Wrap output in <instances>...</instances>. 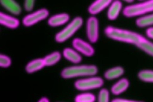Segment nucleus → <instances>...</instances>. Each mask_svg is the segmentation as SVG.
I'll return each instance as SVG.
<instances>
[{"label": "nucleus", "instance_id": "1", "mask_svg": "<svg viewBox=\"0 0 153 102\" xmlns=\"http://www.w3.org/2000/svg\"><path fill=\"white\" fill-rule=\"evenodd\" d=\"M153 13V0H145L125 7L123 14L128 18L140 17Z\"/></svg>", "mask_w": 153, "mask_h": 102}, {"label": "nucleus", "instance_id": "2", "mask_svg": "<svg viewBox=\"0 0 153 102\" xmlns=\"http://www.w3.org/2000/svg\"><path fill=\"white\" fill-rule=\"evenodd\" d=\"M97 71V67L94 65L74 66L63 69L61 72V76L65 79L90 76L95 75Z\"/></svg>", "mask_w": 153, "mask_h": 102}, {"label": "nucleus", "instance_id": "3", "mask_svg": "<svg viewBox=\"0 0 153 102\" xmlns=\"http://www.w3.org/2000/svg\"><path fill=\"white\" fill-rule=\"evenodd\" d=\"M83 20L81 17H76L68 23L62 30L56 33L55 40L61 43L66 41L72 36L74 33L82 26Z\"/></svg>", "mask_w": 153, "mask_h": 102}, {"label": "nucleus", "instance_id": "4", "mask_svg": "<svg viewBox=\"0 0 153 102\" xmlns=\"http://www.w3.org/2000/svg\"><path fill=\"white\" fill-rule=\"evenodd\" d=\"M103 85V80L102 78L98 76H94V75L88 76V78L78 79L76 81L74 84L75 88L80 91H88L99 88Z\"/></svg>", "mask_w": 153, "mask_h": 102}, {"label": "nucleus", "instance_id": "5", "mask_svg": "<svg viewBox=\"0 0 153 102\" xmlns=\"http://www.w3.org/2000/svg\"><path fill=\"white\" fill-rule=\"evenodd\" d=\"M49 14L48 10L41 8L33 13L25 16L22 20V23L25 26H32L37 23L45 19Z\"/></svg>", "mask_w": 153, "mask_h": 102}, {"label": "nucleus", "instance_id": "6", "mask_svg": "<svg viewBox=\"0 0 153 102\" xmlns=\"http://www.w3.org/2000/svg\"><path fill=\"white\" fill-rule=\"evenodd\" d=\"M86 33L87 38L91 43H95L99 38V21L94 16L90 17L87 21Z\"/></svg>", "mask_w": 153, "mask_h": 102}, {"label": "nucleus", "instance_id": "7", "mask_svg": "<svg viewBox=\"0 0 153 102\" xmlns=\"http://www.w3.org/2000/svg\"><path fill=\"white\" fill-rule=\"evenodd\" d=\"M72 46L78 52L87 57H91L94 53L93 47L89 43L80 38H75L72 41Z\"/></svg>", "mask_w": 153, "mask_h": 102}, {"label": "nucleus", "instance_id": "8", "mask_svg": "<svg viewBox=\"0 0 153 102\" xmlns=\"http://www.w3.org/2000/svg\"><path fill=\"white\" fill-rule=\"evenodd\" d=\"M112 1L113 0H95L88 7V11L91 15H96L109 6Z\"/></svg>", "mask_w": 153, "mask_h": 102}, {"label": "nucleus", "instance_id": "9", "mask_svg": "<svg viewBox=\"0 0 153 102\" xmlns=\"http://www.w3.org/2000/svg\"><path fill=\"white\" fill-rule=\"evenodd\" d=\"M0 23L10 29H16L19 26V20L10 15L5 14L2 12L0 13Z\"/></svg>", "mask_w": 153, "mask_h": 102}, {"label": "nucleus", "instance_id": "10", "mask_svg": "<svg viewBox=\"0 0 153 102\" xmlns=\"http://www.w3.org/2000/svg\"><path fill=\"white\" fill-rule=\"evenodd\" d=\"M123 4L119 0H115L109 6L107 11L108 18L110 20H115L119 16L121 11L122 10Z\"/></svg>", "mask_w": 153, "mask_h": 102}, {"label": "nucleus", "instance_id": "11", "mask_svg": "<svg viewBox=\"0 0 153 102\" xmlns=\"http://www.w3.org/2000/svg\"><path fill=\"white\" fill-rule=\"evenodd\" d=\"M136 47L153 57V42L146 36L142 35Z\"/></svg>", "mask_w": 153, "mask_h": 102}, {"label": "nucleus", "instance_id": "12", "mask_svg": "<svg viewBox=\"0 0 153 102\" xmlns=\"http://www.w3.org/2000/svg\"><path fill=\"white\" fill-rule=\"evenodd\" d=\"M69 18V16L66 13L57 14L52 16L48 18V24L51 27H57L66 23Z\"/></svg>", "mask_w": 153, "mask_h": 102}, {"label": "nucleus", "instance_id": "13", "mask_svg": "<svg viewBox=\"0 0 153 102\" xmlns=\"http://www.w3.org/2000/svg\"><path fill=\"white\" fill-rule=\"evenodd\" d=\"M129 85V81L126 78H123L112 85L111 91L114 95H120L128 89Z\"/></svg>", "mask_w": 153, "mask_h": 102}, {"label": "nucleus", "instance_id": "14", "mask_svg": "<svg viewBox=\"0 0 153 102\" xmlns=\"http://www.w3.org/2000/svg\"><path fill=\"white\" fill-rule=\"evenodd\" d=\"M2 6L14 15H18L22 11L20 5L15 0H0Z\"/></svg>", "mask_w": 153, "mask_h": 102}, {"label": "nucleus", "instance_id": "15", "mask_svg": "<svg viewBox=\"0 0 153 102\" xmlns=\"http://www.w3.org/2000/svg\"><path fill=\"white\" fill-rule=\"evenodd\" d=\"M45 66L44 58H36L29 61L26 64L25 70L28 73H32L42 69Z\"/></svg>", "mask_w": 153, "mask_h": 102}, {"label": "nucleus", "instance_id": "16", "mask_svg": "<svg viewBox=\"0 0 153 102\" xmlns=\"http://www.w3.org/2000/svg\"><path fill=\"white\" fill-rule=\"evenodd\" d=\"M63 55L66 60L73 63H78L82 60L78 52L71 48H65L63 51Z\"/></svg>", "mask_w": 153, "mask_h": 102}, {"label": "nucleus", "instance_id": "17", "mask_svg": "<svg viewBox=\"0 0 153 102\" xmlns=\"http://www.w3.org/2000/svg\"><path fill=\"white\" fill-rule=\"evenodd\" d=\"M136 25L140 28L153 26V13L139 17L135 21Z\"/></svg>", "mask_w": 153, "mask_h": 102}, {"label": "nucleus", "instance_id": "18", "mask_svg": "<svg viewBox=\"0 0 153 102\" xmlns=\"http://www.w3.org/2000/svg\"><path fill=\"white\" fill-rule=\"evenodd\" d=\"M124 73V70L122 67L117 66L111 68L105 72L104 76L106 79L112 80L121 76Z\"/></svg>", "mask_w": 153, "mask_h": 102}, {"label": "nucleus", "instance_id": "19", "mask_svg": "<svg viewBox=\"0 0 153 102\" xmlns=\"http://www.w3.org/2000/svg\"><path fill=\"white\" fill-rule=\"evenodd\" d=\"M43 58L45 66H51L56 64L60 60L61 54L59 51H54L48 54Z\"/></svg>", "mask_w": 153, "mask_h": 102}, {"label": "nucleus", "instance_id": "20", "mask_svg": "<svg viewBox=\"0 0 153 102\" xmlns=\"http://www.w3.org/2000/svg\"><path fill=\"white\" fill-rule=\"evenodd\" d=\"M138 78L147 83H153V70L149 69L142 70L137 73Z\"/></svg>", "mask_w": 153, "mask_h": 102}, {"label": "nucleus", "instance_id": "21", "mask_svg": "<svg viewBox=\"0 0 153 102\" xmlns=\"http://www.w3.org/2000/svg\"><path fill=\"white\" fill-rule=\"evenodd\" d=\"M95 100V95L90 92L81 93L76 95L75 98L76 102H94Z\"/></svg>", "mask_w": 153, "mask_h": 102}, {"label": "nucleus", "instance_id": "22", "mask_svg": "<svg viewBox=\"0 0 153 102\" xmlns=\"http://www.w3.org/2000/svg\"><path fill=\"white\" fill-rule=\"evenodd\" d=\"M109 100V93L107 89L102 88L100 89L98 95V101L108 102Z\"/></svg>", "mask_w": 153, "mask_h": 102}, {"label": "nucleus", "instance_id": "23", "mask_svg": "<svg viewBox=\"0 0 153 102\" xmlns=\"http://www.w3.org/2000/svg\"><path fill=\"white\" fill-rule=\"evenodd\" d=\"M11 64V60L8 56L1 54L0 55V66L7 68Z\"/></svg>", "mask_w": 153, "mask_h": 102}, {"label": "nucleus", "instance_id": "24", "mask_svg": "<svg viewBox=\"0 0 153 102\" xmlns=\"http://www.w3.org/2000/svg\"><path fill=\"white\" fill-rule=\"evenodd\" d=\"M35 0H25L24 7L25 9L27 11H31L34 7Z\"/></svg>", "mask_w": 153, "mask_h": 102}, {"label": "nucleus", "instance_id": "25", "mask_svg": "<svg viewBox=\"0 0 153 102\" xmlns=\"http://www.w3.org/2000/svg\"><path fill=\"white\" fill-rule=\"evenodd\" d=\"M145 34L148 38L153 40V26L148 27L145 30Z\"/></svg>", "mask_w": 153, "mask_h": 102}, {"label": "nucleus", "instance_id": "26", "mask_svg": "<svg viewBox=\"0 0 153 102\" xmlns=\"http://www.w3.org/2000/svg\"><path fill=\"white\" fill-rule=\"evenodd\" d=\"M112 102H133V101H137L135 100H132L130 99H126V98H116L112 100Z\"/></svg>", "mask_w": 153, "mask_h": 102}, {"label": "nucleus", "instance_id": "27", "mask_svg": "<svg viewBox=\"0 0 153 102\" xmlns=\"http://www.w3.org/2000/svg\"><path fill=\"white\" fill-rule=\"evenodd\" d=\"M38 101H39V102H48V101H49V99H48L47 97H41V98L38 100Z\"/></svg>", "mask_w": 153, "mask_h": 102}, {"label": "nucleus", "instance_id": "28", "mask_svg": "<svg viewBox=\"0 0 153 102\" xmlns=\"http://www.w3.org/2000/svg\"><path fill=\"white\" fill-rule=\"evenodd\" d=\"M123 1H124L127 3H132L134 0H123Z\"/></svg>", "mask_w": 153, "mask_h": 102}, {"label": "nucleus", "instance_id": "29", "mask_svg": "<svg viewBox=\"0 0 153 102\" xmlns=\"http://www.w3.org/2000/svg\"><path fill=\"white\" fill-rule=\"evenodd\" d=\"M139 1H145V0H139Z\"/></svg>", "mask_w": 153, "mask_h": 102}]
</instances>
